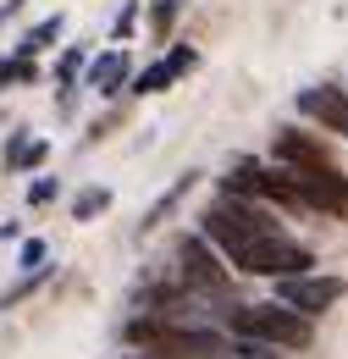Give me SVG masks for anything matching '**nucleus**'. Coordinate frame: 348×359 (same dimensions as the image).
I'll use <instances>...</instances> for the list:
<instances>
[{
	"mask_svg": "<svg viewBox=\"0 0 348 359\" xmlns=\"http://www.w3.org/2000/svg\"><path fill=\"white\" fill-rule=\"evenodd\" d=\"M17 260H22V271H39V266H44V243H39V238H28Z\"/></svg>",
	"mask_w": 348,
	"mask_h": 359,
	"instance_id": "19",
	"label": "nucleus"
},
{
	"mask_svg": "<svg viewBox=\"0 0 348 359\" xmlns=\"http://www.w3.org/2000/svg\"><path fill=\"white\" fill-rule=\"evenodd\" d=\"M172 28H177V0H155L149 6V34L155 39H172Z\"/></svg>",
	"mask_w": 348,
	"mask_h": 359,
	"instance_id": "16",
	"label": "nucleus"
},
{
	"mask_svg": "<svg viewBox=\"0 0 348 359\" xmlns=\"http://www.w3.org/2000/svg\"><path fill=\"white\" fill-rule=\"evenodd\" d=\"M128 359H149V354H128Z\"/></svg>",
	"mask_w": 348,
	"mask_h": 359,
	"instance_id": "22",
	"label": "nucleus"
},
{
	"mask_svg": "<svg viewBox=\"0 0 348 359\" xmlns=\"http://www.w3.org/2000/svg\"><path fill=\"white\" fill-rule=\"evenodd\" d=\"M55 194H61V182H55V177H39L34 188H28V205H50Z\"/></svg>",
	"mask_w": 348,
	"mask_h": 359,
	"instance_id": "18",
	"label": "nucleus"
},
{
	"mask_svg": "<svg viewBox=\"0 0 348 359\" xmlns=\"http://www.w3.org/2000/svg\"><path fill=\"white\" fill-rule=\"evenodd\" d=\"M288 182L299 188L304 210H321V216H348V177L326 161V166H309V172H288Z\"/></svg>",
	"mask_w": 348,
	"mask_h": 359,
	"instance_id": "4",
	"label": "nucleus"
},
{
	"mask_svg": "<svg viewBox=\"0 0 348 359\" xmlns=\"http://www.w3.org/2000/svg\"><path fill=\"white\" fill-rule=\"evenodd\" d=\"M83 45H67L61 50V61H55V89H72V83H78V72H83Z\"/></svg>",
	"mask_w": 348,
	"mask_h": 359,
	"instance_id": "15",
	"label": "nucleus"
},
{
	"mask_svg": "<svg viewBox=\"0 0 348 359\" xmlns=\"http://www.w3.org/2000/svg\"><path fill=\"white\" fill-rule=\"evenodd\" d=\"M299 111L309 122H321L326 133L348 138V94L343 89H299Z\"/></svg>",
	"mask_w": 348,
	"mask_h": 359,
	"instance_id": "7",
	"label": "nucleus"
},
{
	"mask_svg": "<svg viewBox=\"0 0 348 359\" xmlns=\"http://www.w3.org/2000/svg\"><path fill=\"white\" fill-rule=\"evenodd\" d=\"M232 320V337H249V343H271V348H309V315L288 310V304H238L227 315Z\"/></svg>",
	"mask_w": 348,
	"mask_h": 359,
	"instance_id": "1",
	"label": "nucleus"
},
{
	"mask_svg": "<svg viewBox=\"0 0 348 359\" xmlns=\"http://www.w3.org/2000/svg\"><path fill=\"white\" fill-rule=\"evenodd\" d=\"M271 282H276V304L309 315V320H315V315H326L348 293L343 276H315V271H299V276H271Z\"/></svg>",
	"mask_w": 348,
	"mask_h": 359,
	"instance_id": "3",
	"label": "nucleus"
},
{
	"mask_svg": "<svg viewBox=\"0 0 348 359\" xmlns=\"http://www.w3.org/2000/svg\"><path fill=\"white\" fill-rule=\"evenodd\" d=\"M128 78H133V61H128V50H105V55H94V61H83V83L94 94H122L128 89Z\"/></svg>",
	"mask_w": 348,
	"mask_h": 359,
	"instance_id": "8",
	"label": "nucleus"
},
{
	"mask_svg": "<svg viewBox=\"0 0 348 359\" xmlns=\"http://www.w3.org/2000/svg\"><path fill=\"white\" fill-rule=\"evenodd\" d=\"M34 78H39L34 55H0V94L17 89V83H34Z\"/></svg>",
	"mask_w": 348,
	"mask_h": 359,
	"instance_id": "13",
	"label": "nucleus"
},
{
	"mask_svg": "<svg viewBox=\"0 0 348 359\" xmlns=\"http://www.w3.org/2000/svg\"><path fill=\"white\" fill-rule=\"evenodd\" d=\"M44 161H50V144H44V138L11 133V144H6V166H11V172H39Z\"/></svg>",
	"mask_w": 348,
	"mask_h": 359,
	"instance_id": "10",
	"label": "nucleus"
},
{
	"mask_svg": "<svg viewBox=\"0 0 348 359\" xmlns=\"http://www.w3.org/2000/svg\"><path fill=\"white\" fill-rule=\"evenodd\" d=\"M177 282H182L188 293H221V287H227V266L210 255L205 238H182V243H177Z\"/></svg>",
	"mask_w": 348,
	"mask_h": 359,
	"instance_id": "5",
	"label": "nucleus"
},
{
	"mask_svg": "<svg viewBox=\"0 0 348 359\" xmlns=\"http://www.w3.org/2000/svg\"><path fill=\"white\" fill-rule=\"evenodd\" d=\"M67 34V17L55 11V17H44V22H34L28 34H22V45H17V55H39V50H50L55 39Z\"/></svg>",
	"mask_w": 348,
	"mask_h": 359,
	"instance_id": "11",
	"label": "nucleus"
},
{
	"mask_svg": "<svg viewBox=\"0 0 348 359\" xmlns=\"http://www.w3.org/2000/svg\"><path fill=\"white\" fill-rule=\"evenodd\" d=\"M227 266L249 271V276H299V271L315 266V255H309L304 243H293L288 232H265V238H255V243H243Z\"/></svg>",
	"mask_w": 348,
	"mask_h": 359,
	"instance_id": "2",
	"label": "nucleus"
},
{
	"mask_svg": "<svg viewBox=\"0 0 348 359\" xmlns=\"http://www.w3.org/2000/svg\"><path fill=\"white\" fill-rule=\"evenodd\" d=\"M111 210V188H83L78 199H72V222H94V216H105Z\"/></svg>",
	"mask_w": 348,
	"mask_h": 359,
	"instance_id": "14",
	"label": "nucleus"
},
{
	"mask_svg": "<svg viewBox=\"0 0 348 359\" xmlns=\"http://www.w3.org/2000/svg\"><path fill=\"white\" fill-rule=\"evenodd\" d=\"M22 6H28V0H6V6H0V22H11V17L22 11Z\"/></svg>",
	"mask_w": 348,
	"mask_h": 359,
	"instance_id": "21",
	"label": "nucleus"
},
{
	"mask_svg": "<svg viewBox=\"0 0 348 359\" xmlns=\"http://www.w3.org/2000/svg\"><path fill=\"white\" fill-rule=\"evenodd\" d=\"M177 78H182V72H177L172 61H155V67H144V72H138V78H128V83H133V94H166Z\"/></svg>",
	"mask_w": 348,
	"mask_h": 359,
	"instance_id": "12",
	"label": "nucleus"
},
{
	"mask_svg": "<svg viewBox=\"0 0 348 359\" xmlns=\"http://www.w3.org/2000/svg\"><path fill=\"white\" fill-rule=\"evenodd\" d=\"M138 6H144V0H128V6H122V17H116V28H111L116 39H128L133 28H138Z\"/></svg>",
	"mask_w": 348,
	"mask_h": 359,
	"instance_id": "17",
	"label": "nucleus"
},
{
	"mask_svg": "<svg viewBox=\"0 0 348 359\" xmlns=\"http://www.w3.org/2000/svg\"><path fill=\"white\" fill-rule=\"evenodd\" d=\"M271 155H276V166H288V172H309V166H326V161H332L326 144L315 133H304V128H276Z\"/></svg>",
	"mask_w": 348,
	"mask_h": 359,
	"instance_id": "6",
	"label": "nucleus"
},
{
	"mask_svg": "<svg viewBox=\"0 0 348 359\" xmlns=\"http://www.w3.org/2000/svg\"><path fill=\"white\" fill-rule=\"evenodd\" d=\"M194 182H199V172H182V177H177L172 188H166V194H161V199H155V205L144 210V222H138V238H144V232H155V226L166 222V216H172L177 205L188 199V188H194Z\"/></svg>",
	"mask_w": 348,
	"mask_h": 359,
	"instance_id": "9",
	"label": "nucleus"
},
{
	"mask_svg": "<svg viewBox=\"0 0 348 359\" xmlns=\"http://www.w3.org/2000/svg\"><path fill=\"white\" fill-rule=\"evenodd\" d=\"M166 61H172L177 72H194V61H199V55H194L188 45H172V55H166Z\"/></svg>",
	"mask_w": 348,
	"mask_h": 359,
	"instance_id": "20",
	"label": "nucleus"
}]
</instances>
